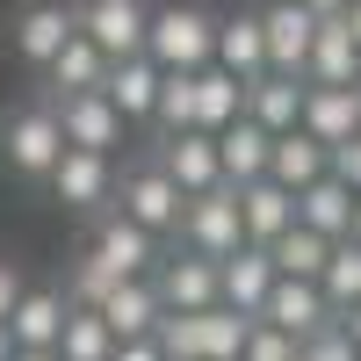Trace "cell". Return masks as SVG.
<instances>
[{
	"instance_id": "obj_44",
	"label": "cell",
	"mask_w": 361,
	"mask_h": 361,
	"mask_svg": "<svg viewBox=\"0 0 361 361\" xmlns=\"http://www.w3.org/2000/svg\"><path fill=\"white\" fill-rule=\"evenodd\" d=\"M8 354H15V347H8V325H0V361H8Z\"/></svg>"
},
{
	"instance_id": "obj_10",
	"label": "cell",
	"mask_w": 361,
	"mask_h": 361,
	"mask_svg": "<svg viewBox=\"0 0 361 361\" xmlns=\"http://www.w3.org/2000/svg\"><path fill=\"white\" fill-rule=\"evenodd\" d=\"M87 253H94L116 282H137V275H152V267L166 260L159 238L145 231V224H130V217H116V209H102V231H94V246H87Z\"/></svg>"
},
{
	"instance_id": "obj_26",
	"label": "cell",
	"mask_w": 361,
	"mask_h": 361,
	"mask_svg": "<svg viewBox=\"0 0 361 361\" xmlns=\"http://www.w3.org/2000/svg\"><path fill=\"white\" fill-rule=\"evenodd\" d=\"M102 73H109V58L87 44L80 29H73V37H66V51H58L51 66H44V87H51V102H58V94H94V87H102Z\"/></svg>"
},
{
	"instance_id": "obj_29",
	"label": "cell",
	"mask_w": 361,
	"mask_h": 361,
	"mask_svg": "<svg viewBox=\"0 0 361 361\" xmlns=\"http://www.w3.org/2000/svg\"><path fill=\"white\" fill-rule=\"evenodd\" d=\"M318 296H325L333 318L361 304V246L354 238H333V260H325V275H318Z\"/></svg>"
},
{
	"instance_id": "obj_38",
	"label": "cell",
	"mask_w": 361,
	"mask_h": 361,
	"mask_svg": "<svg viewBox=\"0 0 361 361\" xmlns=\"http://www.w3.org/2000/svg\"><path fill=\"white\" fill-rule=\"evenodd\" d=\"M109 361H166V354H159V340H116Z\"/></svg>"
},
{
	"instance_id": "obj_12",
	"label": "cell",
	"mask_w": 361,
	"mask_h": 361,
	"mask_svg": "<svg viewBox=\"0 0 361 361\" xmlns=\"http://www.w3.org/2000/svg\"><path fill=\"white\" fill-rule=\"evenodd\" d=\"M159 66H152V58H109V73H102V102L116 109V116H123V123H152V109H159Z\"/></svg>"
},
{
	"instance_id": "obj_3",
	"label": "cell",
	"mask_w": 361,
	"mask_h": 361,
	"mask_svg": "<svg viewBox=\"0 0 361 361\" xmlns=\"http://www.w3.org/2000/svg\"><path fill=\"white\" fill-rule=\"evenodd\" d=\"M180 209H188V195L159 173V159H137V166L116 173V217L145 224L152 238H173V231H180Z\"/></svg>"
},
{
	"instance_id": "obj_9",
	"label": "cell",
	"mask_w": 361,
	"mask_h": 361,
	"mask_svg": "<svg viewBox=\"0 0 361 361\" xmlns=\"http://www.w3.org/2000/svg\"><path fill=\"white\" fill-rule=\"evenodd\" d=\"M44 102H51V94H44ZM51 109H58V130H66L73 152H102V159H116V145H123V130H130L123 116L102 102V87H94V94H58Z\"/></svg>"
},
{
	"instance_id": "obj_31",
	"label": "cell",
	"mask_w": 361,
	"mask_h": 361,
	"mask_svg": "<svg viewBox=\"0 0 361 361\" xmlns=\"http://www.w3.org/2000/svg\"><path fill=\"white\" fill-rule=\"evenodd\" d=\"M195 333H202V361H238V347H246V333H253V318L209 304V311H195Z\"/></svg>"
},
{
	"instance_id": "obj_22",
	"label": "cell",
	"mask_w": 361,
	"mask_h": 361,
	"mask_svg": "<svg viewBox=\"0 0 361 361\" xmlns=\"http://www.w3.org/2000/svg\"><path fill=\"white\" fill-rule=\"evenodd\" d=\"M267 152H275V137H267L253 116H238V123L217 130V166H224V188H246V180H267Z\"/></svg>"
},
{
	"instance_id": "obj_32",
	"label": "cell",
	"mask_w": 361,
	"mask_h": 361,
	"mask_svg": "<svg viewBox=\"0 0 361 361\" xmlns=\"http://www.w3.org/2000/svg\"><path fill=\"white\" fill-rule=\"evenodd\" d=\"M188 116H195V73H166V80H159V109H152L159 137L188 130Z\"/></svg>"
},
{
	"instance_id": "obj_25",
	"label": "cell",
	"mask_w": 361,
	"mask_h": 361,
	"mask_svg": "<svg viewBox=\"0 0 361 361\" xmlns=\"http://www.w3.org/2000/svg\"><path fill=\"white\" fill-rule=\"evenodd\" d=\"M267 180L289 188V195H304L311 180H325V145H318L311 130H282L275 152H267Z\"/></svg>"
},
{
	"instance_id": "obj_14",
	"label": "cell",
	"mask_w": 361,
	"mask_h": 361,
	"mask_svg": "<svg viewBox=\"0 0 361 361\" xmlns=\"http://www.w3.org/2000/svg\"><path fill=\"white\" fill-rule=\"evenodd\" d=\"M267 289H275V260H267V246H238V253L217 260V304H224V311L260 318Z\"/></svg>"
},
{
	"instance_id": "obj_15",
	"label": "cell",
	"mask_w": 361,
	"mask_h": 361,
	"mask_svg": "<svg viewBox=\"0 0 361 361\" xmlns=\"http://www.w3.org/2000/svg\"><path fill=\"white\" fill-rule=\"evenodd\" d=\"M152 289H159L166 311H209V304H217V260H202V253L180 246L173 260L152 267Z\"/></svg>"
},
{
	"instance_id": "obj_36",
	"label": "cell",
	"mask_w": 361,
	"mask_h": 361,
	"mask_svg": "<svg viewBox=\"0 0 361 361\" xmlns=\"http://www.w3.org/2000/svg\"><path fill=\"white\" fill-rule=\"evenodd\" d=\"M325 173H333L340 188H354V195H361V137H347V145H333V152H325Z\"/></svg>"
},
{
	"instance_id": "obj_1",
	"label": "cell",
	"mask_w": 361,
	"mask_h": 361,
	"mask_svg": "<svg viewBox=\"0 0 361 361\" xmlns=\"http://www.w3.org/2000/svg\"><path fill=\"white\" fill-rule=\"evenodd\" d=\"M145 58H152L159 73H202L209 58H217V15L195 8V0L152 8V22H145Z\"/></svg>"
},
{
	"instance_id": "obj_16",
	"label": "cell",
	"mask_w": 361,
	"mask_h": 361,
	"mask_svg": "<svg viewBox=\"0 0 361 361\" xmlns=\"http://www.w3.org/2000/svg\"><path fill=\"white\" fill-rule=\"evenodd\" d=\"M304 87H361V51L347 37V15H318V37L304 58Z\"/></svg>"
},
{
	"instance_id": "obj_8",
	"label": "cell",
	"mask_w": 361,
	"mask_h": 361,
	"mask_svg": "<svg viewBox=\"0 0 361 361\" xmlns=\"http://www.w3.org/2000/svg\"><path fill=\"white\" fill-rule=\"evenodd\" d=\"M44 188L66 202V209H87V217H102V209L116 202V159H102V152H73V145H66Z\"/></svg>"
},
{
	"instance_id": "obj_11",
	"label": "cell",
	"mask_w": 361,
	"mask_h": 361,
	"mask_svg": "<svg viewBox=\"0 0 361 361\" xmlns=\"http://www.w3.org/2000/svg\"><path fill=\"white\" fill-rule=\"evenodd\" d=\"M159 173L173 180L180 195H209V188H224V166H217V137L209 130H173V137H159Z\"/></svg>"
},
{
	"instance_id": "obj_13",
	"label": "cell",
	"mask_w": 361,
	"mask_h": 361,
	"mask_svg": "<svg viewBox=\"0 0 361 361\" xmlns=\"http://www.w3.org/2000/svg\"><path fill=\"white\" fill-rule=\"evenodd\" d=\"M58 333H66V289H22V304L8 311V347L58 354Z\"/></svg>"
},
{
	"instance_id": "obj_41",
	"label": "cell",
	"mask_w": 361,
	"mask_h": 361,
	"mask_svg": "<svg viewBox=\"0 0 361 361\" xmlns=\"http://www.w3.org/2000/svg\"><path fill=\"white\" fill-rule=\"evenodd\" d=\"M311 15H347V0H304Z\"/></svg>"
},
{
	"instance_id": "obj_18",
	"label": "cell",
	"mask_w": 361,
	"mask_h": 361,
	"mask_svg": "<svg viewBox=\"0 0 361 361\" xmlns=\"http://www.w3.org/2000/svg\"><path fill=\"white\" fill-rule=\"evenodd\" d=\"M296 130H311L325 152L361 137V87H304V123Z\"/></svg>"
},
{
	"instance_id": "obj_2",
	"label": "cell",
	"mask_w": 361,
	"mask_h": 361,
	"mask_svg": "<svg viewBox=\"0 0 361 361\" xmlns=\"http://www.w3.org/2000/svg\"><path fill=\"white\" fill-rule=\"evenodd\" d=\"M0 152H8V166L22 180H51L58 152H66V130H58V109L51 102H22L0 116Z\"/></svg>"
},
{
	"instance_id": "obj_30",
	"label": "cell",
	"mask_w": 361,
	"mask_h": 361,
	"mask_svg": "<svg viewBox=\"0 0 361 361\" xmlns=\"http://www.w3.org/2000/svg\"><path fill=\"white\" fill-rule=\"evenodd\" d=\"M116 354V333L102 325V311H80L66 304V333H58V361H109Z\"/></svg>"
},
{
	"instance_id": "obj_28",
	"label": "cell",
	"mask_w": 361,
	"mask_h": 361,
	"mask_svg": "<svg viewBox=\"0 0 361 361\" xmlns=\"http://www.w3.org/2000/svg\"><path fill=\"white\" fill-rule=\"evenodd\" d=\"M267 260H275V275L318 282V275H325V260H333V238H318V231H304V224H289L275 246H267Z\"/></svg>"
},
{
	"instance_id": "obj_39",
	"label": "cell",
	"mask_w": 361,
	"mask_h": 361,
	"mask_svg": "<svg viewBox=\"0 0 361 361\" xmlns=\"http://www.w3.org/2000/svg\"><path fill=\"white\" fill-rule=\"evenodd\" d=\"M333 325H340V333H347V340H354V354H361V304H354V311H340V318H333Z\"/></svg>"
},
{
	"instance_id": "obj_21",
	"label": "cell",
	"mask_w": 361,
	"mask_h": 361,
	"mask_svg": "<svg viewBox=\"0 0 361 361\" xmlns=\"http://www.w3.org/2000/svg\"><path fill=\"white\" fill-rule=\"evenodd\" d=\"M246 116H253L267 137L296 130V123H304V80H296V73H260V80H246Z\"/></svg>"
},
{
	"instance_id": "obj_17",
	"label": "cell",
	"mask_w": 361,
	"mask_h": 361,
	"mask_svg": "<svg viewBox=\"0 0 361 361\" xmlns=\"http://www.w3.org/2000/svg\"><path fill=\"white\" fill-rule=\"evenodd\" d=\"M260 325H275V333H289V340H311L318 325H333V311H325L318 282L275 275V289H267V304H260Z\"/></svg>"
},
{
	"instance_id": "obj_7",
	"label": "cell",
	"mask_w": 361,
	"mask_h": 361,
	"mask_svg": "<svg viewBox=\"0 0 361 361\" xmlns=\"http://www.w3.org/2000/svg\"><path fill=\"white\" fill-rule=\"evenodd\" d=\"M260 15V44H267V73H296L304 80V58H311V37H318V15L304 0H267Z\"/></svg>"
},
{
	"instance_id": "obj_37",
	"label": "cell",
	"mask_w": 361,
	"mask_h": 361,
	"mask_svg": "<svg viewBox=\"0 0 361 361\" xmlns=\"http://www.w3.org/2000/svg\"><path fill=\"white\" fill-rule=\"evenodd\" d=\"M22 289H29V282L15 275V260H0V325H8V311L22 304Z\"/></svg>"
},
{
	"instance_id": "obj_5",
	"label": "cell",
	"mask_w": 361,
	"mask_h": 361,
	"mask_svg": "<svg viewBox=\"0 0 361 361\" xmlns=\"http://www.w3.org/2000/svg\"><path fill=\"white\" fill-rule=\"evenodd\" d=\"M180 246L202 253V260H224V253L246 246V231H238V188L188 195V209H180Z\"/></svg>"
},
{
	"instance_id": "obj_19",
	"label": "cell",
	"mask_w": 361,
	"mask_h": 361,
	"mask_svg": "<svg viewBox=\"0 0 361 361\" xmlns=\"http://www.w3.org/2000/svg\"><path fill=\"white\" fill-rule=\"evenodd\" d=\"M159 318H166V304H159L152 275H137V282H116V289L102 296V325H109L116 340H152V333H159Z\"/></svg>"
},
{
	"instance_id": "obj_33",
	"label": "cell",
	"mask_w": 361,
	"mask_h": 361,
	"mask_svg": "<svg viewBox=\"0 0 361 361\" xmlns=\"http://www.w3.org/2000/svg\"><path fill=\"white\" fill-rule=\"evenodd\" d=\"M116 289V275L94 260V253H80L73 260V289H66V304H80V311H102V296Z\"/></svg>"
},
{
	"instance_id": "obj_35",
	"label": "cell",
	"mask_w": 361,
	"mask_h": 361,
	"mask_svg": "<svg viewBox=\"0 0 361 361\" xmlns=\"http://www.w3.org/2000/svg\"><path fill=\"white\" fill-rule=\"evenodd\" d=\"M238 361H296V340L253 318V333H246V347H238Z\"/></svg>"
},
{
	"instance_id": "obj_4",
	"label": "cell",
	"mask_w": 361,
	"mask_h": 361,
	"mask_svg": "<svg viewBox=\"0 0 361 361\" xmlns=\"http://www.w3.org/2000/svg\"><path fill=\"white\" fill-rule=\"evenodd\" d=\"M145 22H152V0H73V29L102 58H137Z\"/></svg>"
},
{
	"instance_id": "obj_42",
	"label": "cell",
	"mask_w": 361,
	"mask_h": 361,
	"mask_svg": "<svg viewBox=\"0 0 361 361\" xmlns=\"http://www.w3.org/2000/svg\"><path fill=\"white\" fill-rule=\"evenodd\" d=\"M347 238H354V246H361V195H354V224H347Z\"/></svg>"
},
{
	"instance_id": "obj_34",
	"label": "cell",
	"mask_w": 361,
	"mask_h": 361,
	"mask_svg": "<svg viewBox=\"0 0 361 361\" xmlns=\"http://www.w3.org/2000/svg\"><path fill=\"white\" fill-rule=\"evenodd\" d=\"M296 361H361V354H354V340L340 325H318L311 340H296Z\"/></svg>"
},
{
	"instance_id": "obj_23",
	"label": "cell",
	"mask_w": 361,
	"mask_h": 361,
	"mask_svg": "<svg viewBox=\"0 0 361 361\" xmlns=\"http://www.w3.org/2000/svg\"><path fill=\"white\" fill-rule=\"evenodd\" d=\"M209 66H224L231 80H260L267 73V44H260V15H217V58Z\"/></svg>"
},
{
	"instance_id": "obj_20",
	"label": "cell",
	"mask_w": 361,
	"mask_h": 361,
	"mask_svg": "<svg viewBox=\"0 0 361 361\" xmlns=\"http://www.w3.org/2000/svg\"><path fill=\"white\" fill-rule=\"evenodd\" d=\"M296 224V195L275 188V180H246L238 188V231H246V246H275V238Z\"/></svg>"
},
{
	"instance_id": "obj_43",
	"label": "cell",
	"mask_w": 361,
	"mask_h": 361,
	"mask_svg": "<svg viewBox=\"0 0 361 361\" xmlns=\"http://www.w3.org/2000/svg\"><path fill=\"white\" fill-rule=\"evenodd\" d=\"M8 361H58V354H8Z\"/></svg>"
},
{
	"instance_id": "obj_6",
	"label": "cell",
	"mask_w": 361,
	"mask_h": 361,
	"mask_svg": "<svg viewBox=\"0 0 361 361\" xmlns=\"http://www.w3.org/2000/svg\"><path fill=\"white\" fill-rule=\"evenodd\" d=\"M73 37V0H22L15 22H8V51L22 58L29 73H44Z\"/></svg>"
},
{
	"instance_id": "obj_27",
	"label": "cell",
	"mask_w": 361,
	"mask_h": 361,
	"mask_svg": "<svg viewBox=\"0 0 361 361\" xmlns=\"http://www.w3.org/2000/svg\"><path fill=\"white\" fill-rule=\"evenodd\" d=\"M296 224L318 231V238H347V224H354V188H340L333 173L311 180V188L296 195Z\"/></svg>"
},
{
	"instance_id": "obj_40",
	"label": "cell",
	"mask_w": 361,
	"mask_h": 361,
	"mask_svg": "<svg viewBox=\"0 0 361 361\" xmlns=\"http://www.w3.org/2000/svg\"><path fill=\"white\" fill-rule=\"evenodd\" d=\"M347 37H354V51H361V0H347Z\"/></svg>"
},
{
	"instance_id": "obj_24",
	"label": "cell",
	"mask_w": 361,
	"mask_h": 361,
	"mask_svg": "<svg viewBox=\"0 0 361 361\" xmlns=\"http://www.w3.org/2000/svg\"><path fill=\"white\" fill-rule=\"evenodd\" d=\"M238 116H246V80H231L224 66H202L195 73V116H188V130L217 137L224 123H238Z\"/></svg>"
}]
</instances>
